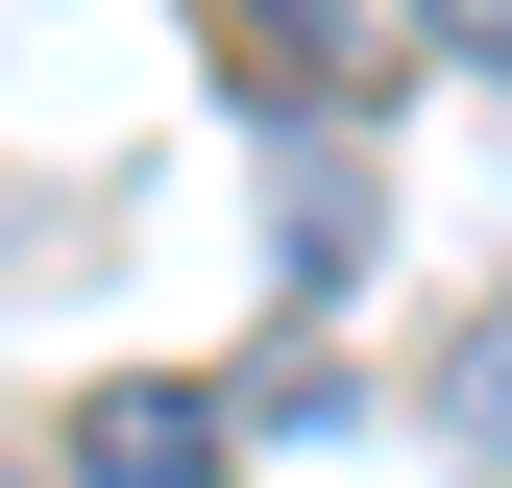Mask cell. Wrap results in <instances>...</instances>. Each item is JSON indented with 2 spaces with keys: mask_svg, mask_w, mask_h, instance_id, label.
<instances>
[{
  "mask_svg": "<svg viewBox=\"0 0 512 488\" xmlns=\"http://www.w3.org/2000/svg\"><path fill=\"white\" fill-rule=\"evenodd\" d=\"M439 415H464V464H512V293L464 318V366H439Z\"/></svg>",
  "mask_w": 512,
  "mask_h": 488,
  "instance_id": "obj_3",
  "label": "cell"
},
{
  "mask_svg": "<svg viewBox=\"0 0 512 488\" xmlns=\"http://www.w3.org/2000/svg\"><path fill=\"white\" fill-rule=\"evenodd\" d=\"M439 25H464V49H488V74H512V0H439Z\"/></svg>",
  "mask_w": 512,
  "mask_h": 488,
  "instance_id": "obj_4",
  "label": "cell"
},
{
  "mask_svg": "<svg viewBox=\"0 0 512 488\" xmlns=\"http://www.w3.org/2000/svg\"><path fill=\"white\" fill-rule=\"evenodd\" d=\"M220 440H244L220 391H98V440H74V488H220Z\"/></svg>",
  "mask_w": 512,
  "mask_h": 488,
  "instance_id": "obj_1",
  "label": "cell"
},
{
  "mask_svg": "<svg viewBox=\"0 0 512 488\" xmlns=\"http://www.w3.org/2000/svg\"><path fill=\"white\" fill-rule=\"evenodd\" d=\"M0 488H49V464H0Z\"/></svg>",
  "mask_w": 512,
  "mask_h": 488,
  "instance_id": "obj_5",
  "label": "cell"
},
{
  "mask_svg": "<svg viewBox=\"0 0 512 488\" xmlns=\"http://www.w3.org/2000/svg\"><path fill=\"white\" fill-rule=\"evenodd\" d=\"M269 244H293L317 293H342V269H366V171H342V147H293V196H269Z\"/></svg>",
  "mask_w": 512,
  "mask_h": 488,
  "instance_id": "obj_2",
  "label": "cell"
}]
</instances>
